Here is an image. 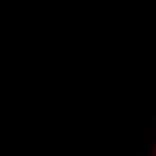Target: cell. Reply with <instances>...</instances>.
Wrapping results in <instances>:
<instances>
[{"label": "cell", "instance_id": "6da1fadb", "mask_svg": "<svg viewBox=\"0 0 156 156\" xmlns=\"http://www.w3.org/2000/svg\"><path fill=\"white\" fill-rule=\"evenodd\" d=\"M153 156H156V147H153Z\"/></svg>", "mask_w": 156, "mask_h": 156}]
</instances>
